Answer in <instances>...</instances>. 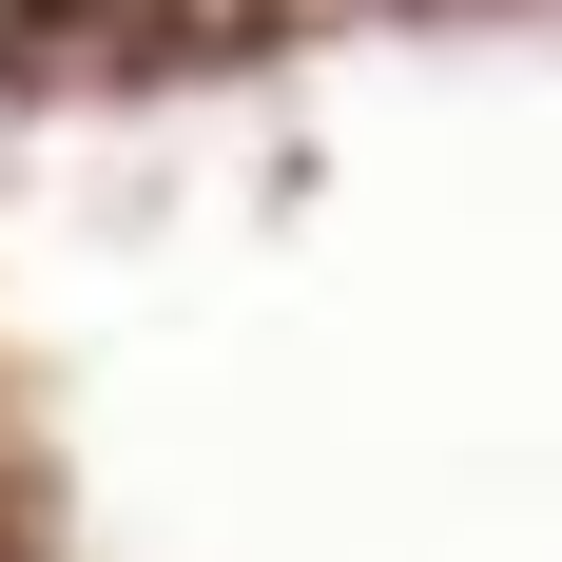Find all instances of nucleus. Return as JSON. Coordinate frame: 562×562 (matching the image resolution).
Listing matches in <instances>:
<instances>
[]
</instances>
